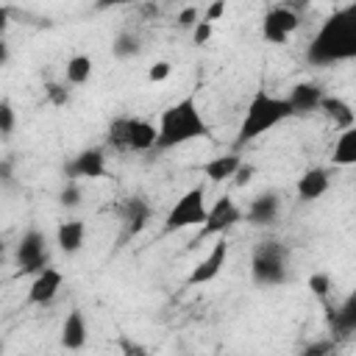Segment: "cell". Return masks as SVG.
Wrapping results in <instances>:
<instances>
[{"label":"cell","mask_w":356,"mask_h":356,"mask_svg":"<svg viewBox=\"0 0 356 356\" xmlns=\"http://www.w3.org/2000/svg\"><path fill=\"white\" fill-rule=\"evenodd\" d=\"M289 117H292V108H289L286 97H275V95H267L264 89H259L245 108V117L236 131V145L242 147V145L259 139L261 134L273 131L275 125H281Z\"/></svg>","instance_id":"3"},{"label":"cell","mask_w":356,"mask_h":356,"mask_svg":"<svg viewBox=\"0 0 356 356\" xmlns=\"http://www.w3.org/2000/svg\"><path fill=\"white\" fill-rule=\"evenodd\" d=\"M222 11H225V3H222V0H217V3H211V6L206 8L203 19H206V22H214V19H220V17H222Z\"/></svg>","instance_id":"34"},{"label":"cell","mask_w":356,"mask_h":356,"mask_svg":"<svg viewBox=\"0 0 356 356\" xmlns=\"http://www.w3.org/2000/svg\"><path fill=\"white\" fill-rule=\"evenodd\" d=\"M325 325H328V337L337 345L356 337V289L339 306L325 303Z\"/></svg>","instance_id":"9"},{"label":"cell","mask_w":356,"mask_h":356,"mask_svg":"<svg viewBox=\"0 0 356 356\" xmlns=\"http://www.w3.org/2000/svg\"><path fill=\"white\" fill-rule=\"evenodd\" d=\"M92 70H95L92 58H89V56H83V53H78V56L67 58V67H64V81H67L70 86H83V83L92 78Z\"/></svg>","instance_id":"23"},{"label":"cell","mask_w":356,"mask_h":356,"mask_svg":"<svg viewBox=\"0 0 356 356\" xmlns=\"http://www.w3.org/2000/svg\"><path fill=\"white\" fill-rule=\"evenodd\" d=\"M67 181H97L106 175V147H86L81 153H75L67 167H64Z\"/></svg>","instance_id":"11"},{"label":"cell","mask_w":356,"mask_h":356,"mask_svg":"<svg viewBox=\"0 0 356 356\" xmlns=\"http://www.w3.org/2000/svg\"><path fill=\"white\" fill-rule=\"evenodd\" d=\"M209 217V203H206V189L203 186H192L186 189L175 203L172 209L167 211L164 217V234H175V231H184V228H200Z\"/></svg>","instance_id":"6"},{"label":"cell","mask_w":356,"mask_h":356,"mask_svg":"<svg viewBox=\"0 0 356 356\" xmlns=\"http://www.w3.org/2000/svg\"><path fill=\"white\" fill-rule=\"evenodd\" d=\"M337 348H339V345H337L331 337H325V339H314V342H309V345L300 350V356H334Z\"/></svg>","instance_id":"30"},{"label":"cell","mask_w":356,"mask_h":356,"mask_svg":"<svg viewBox=\"0 0 356 356\" xmlns=\"http://www.w3.org/2000/svg\"><path fill=\"white\" fill-rule=\"evenodd\" d=\"M225 261H228V242L220 236V239L214 242V248L206 253V259H200V261L192 267V273H189L186 284H189V286H200V284L214 281V278L222 273Z\"/></svg>","instance_id":"13"},{"label":"cell","mask_w":356,"mask_h":356,"mask_svg":"<svg viewBox=\"0 0 356 356\" xmlns=\"http://www.w3.org/2000/svg\"><path fill=\"white\" fill-rule=\"evenodd\" d=\"M6 61H8V44L0 42V64H6Z\"/></svg>","instance_id":"36"},{"label":"cell","mask_w":356,"mask_h":356,"mask_svg":"<svg viewBox=\"0 0 356 356\" xmlns=\"http://www.w3.org/2000/svg\"><path fill=\"white\" fill-rule=\"evenodd\" d=\"M61 348L64 350H81L83 345H86V339H89V328H86V317H83V312L81 309H72L67 317H64V323H61Z\"/></svg>","instance_id":"18"},{"label":"cell","mask_w":356,"mask_h":356,"mask_svg":"<svg viewBox=\"0 0 356 356\" xmlns=\"http://www.w3.org/2000/svg\"><path fill=\"white\" fill-rule=\"evenodd\" d=\"M242 220H245V211L236 206V200H234L231 195H222V197L214 200V206H209V217H206V222L200 225V231L195 234L192 245H197V242H203V239H211V236H222V234H228L234 225H239Z\"/></svg>","instance_id":"8"},{"label":"cell","mask_w":356,"mask_h":356,"mask_svg":"<svg viewBox=\"0 0 356 356\" xmlns=\"http://www.w3.org/2000/svg\"><path fill=\"white\" fill-rule=\"evenodd\" d=\"M83 239H86L83 220H64V222H58V228H56V245H58V250L64 256H75L83 248Z\"/></svg>","instance_id":"19"},{"label":"cell","mask_w":356,"mask_h":356,"mask_svg":"<svg viewBox=\"0 0 356 356\" xmlns=\"http://www.w3.org/2000/svg\"><path fill=\"white\" fill-rule=\"evenodd\" d=\"M323 97H325V92H323L320 83H314V81H300V83H295V86L289 89L286 103H289V108H292V117H306V114H312V111H320Z\"/></svg>","instance_id":"14"},{"label":"cell","mask_w":356,"mask_h":356,"mask_svg":"<svg viewBox=\"0 0 356 356\" xmlns=\"http://www.w3.org/2000/svg\"><path fill=\"white\" fill-rule=\"evenodd\" d=\"M289 250L284 242L278 239H264L253 248L250 256V278L259 286H281L289 278V267H286Z\"/></svg>","instance_id":"5"},{"label":"cell","mask_w":356,"mask_h":356,"mask_svg":"<svg viewBox=\"0 0 356 356\" xmlns=\"http://www.w3.org/2000/svg\"><path fill=\"white\" fill-rule=\"evenodd\" d=\"M211 134L209 122L203 120L195 97H181L178 103L167 106L159 117V142L156 150H170L178 145H186L192 139H206Z\"/></svg>","instance_id":"2"},{"label":"cell","mask_w":356,"mask_h":356,"mask_svg":"<svg viewBox=\"0 0 356 356\" xmlns=\"http://www.w3.org/2000/svg\"><path fill=\"white\" fill-rule=\"evenodd\" d=\"M14 125H17V114H14V106H11V100H0V134H3V139H8L11 134H14Z\"/></svg>","instance_id":"27"},{"label":"cell","mask_w":356,"mask_h":356,"mask_svg":"<svg viewBox=\"0 0 356 356\" xmlns=\"http://www.w3.org/2000/svg\"><path fill=\"white\" fill-rule=\"evenodd\" d=\"M242 164H245V161H242L236 153H228V156H217V159H211V161L200 164V172H203L209 181L220 184V181L234 178V175L239 172V167H242Z\"/></svg>","instance_id":"21"},{"label":"cell","mask_w":356,"mask_h":356,"mask_svg":"<svg viewBox=\"0 0 356 356\" xmlns=\"http://www.w3.org/2000/svg\"><path fill=\"white\" fill-rule=\"evenodd\" d=\"M117 214H120V222H122V236H120V242H128L131 236H136L139 231H145V225H147L150 217H153V209H150V203H147L142 195H131V197H125V200L117 206Z\"/></svg>","instance_id":"12"},{"label":"cell","mask_w":356,"mask_h":356,"mask_svg":"<svg viewBox=\"0 0 356 356\" xmlns=\"http://www.w3.org/2000/svg\"><path fill=\"white\" fill-rule=\"evenodd\" d=\"M253 172H256V170H253V164H242V167H239V172L234 175V184H236V186H245V184L253 178Z\"/></svg>","instance_id":"35"},{"label":"cell","mask_w":356,"mask_h":356,"mask_svg":"<svg viewBox=\"0 0 356 356\" xmlns=\"http://www.w3.org/2000/svg\"><path fill=\"white\" fill-rule=\"evenodd\" d=\"M320 111L328 117V122H334L337 131H348L350 125H356V114H353V108H350L342 97H337V95H325Z\"/></svg>","instance_id":"20"},{"label":"cell","mask_w":356,"mask_h":356,"mask_svg":"<svg viewBox=\"0 0 356 356\" xmlns=\"http://www.w3.org/2000/svg\"><path fill=\"white\" fill-rule=\"evenodd\" d=\"M44 100H47L50 106H67V103H70V89H67V83L47 81V83H44Z\"/></svg>","instance_id":"26"},{"label":"cell","mask_w":356,"mask_h":356,"mask_svg":"<svg viewBox=\"0 0 356 356\" xmlns=\"http://www.w3.org/2000/svg\"><path fill=\"white\" fill-rule=\"evenodd\" d=\"M331 161L337 167H356V125H350L348 131H339L331 147Z\"/></svg>","instance_id":"22"},{"label":"cell","mask_w":356,"mask_h":356,"mask_svg":"<svg viewBox=\"0 0 356 356\" xmlns=\"http://www.w3.org/2000/svg\"><path fill=\"white\" fill-rule=\"evenodd\" d=\"M209 39H211V22L200 19V22L195 25V31H192V42H195V44H206Z\"/></svg>","instance_id":"33"},{"label":"cell","mask_w":356,"mask_h":356,"mask_svg":"<svg viewBox=\"0 0 356 356\" xmlns=\"http://www.w3.org/2000/svg\"><path fill=\"white\" fill-rule=\"evenodd\" d=\"M300 25L295 6H273L261 19V39L270 44H284Z\"/></svg>","instance_id":"10"},{"label":"cell","mask_w":356,"mask_h":356,"mask_svg":"<svg viewBox=\"0 0 356 356\" xmlns=\"http://www.w3.org/2000/svg\"><path fill=\"white\" fill-rule=\"evenodd\" d=\"M117 348H120V356H153L150 348H145L142 342L131 339L128 334H120L117 337Z\"/></svg>","instance_id":"29"},{"label":"cell","mask_w":356,"mask_h":356,"mask_svg":"<svg viewBox=\"0 0 356 356\" xmlns=\"http://www.w3.org/2000/svg\"><path fill=\"white\" fill-rule=\"evenodd\" d=\"M64 284V273L58 267H44L39 275H33L31 286H28V303L31 306H47L56 300L58 289Z\"/></svg>","instance_id":"15"},{"label":"cell","mask_w":356,"mask_h":356,"mask_svg":"<svg viewBox=\"0 0 356 356\" xmlns=\"http://www.w3.org/2000/svg\"><path fill=\"white\" fill-rule=\"evenodd\" d=\"M309 289H312V295L325 306V303H328V295H331V275H328V273H312V275H309Z\"/></svg>","instance_id":"25"},{"label":"cell","mask_w":356,"mask_h":356,"mask_svg":"<svg viewBox=\"0 0 356 356\" xmlns=\"http://www.w3.org/2000/svg\"><path fill=\"white\" fill-rule=\"evenodd\" d=\"M81 197H83V192H81L78 181H67V184L61 186V192H58V203H61L64 209H75V206H81Z\"/></svg>","instance_id":"28"},{"label":"cell","mask_w":356,"mask_h":356,"mask_svg":"<svg viewBox=\"0 0 356 356\" xmlns=\"http://www.w3.org/2000/svg\"><path fill=\"white\" fill-rule=\"evenodd\" d=\"M200 19H203V17H200L197 6H186V8H181V14H178V28H184V31H195V25H197Z\"/></svg>","instance_id":"31"},{"label":"cell","mask_w":356,"mask_h":356,"mask_svg":"<svg viewBox=\"0 0 356 356\" xmlns=\"http://www.w3.org/2000/svg\"><path fill=\"white\" fill-rule=\"evenodd\" d=\"M328 186H331V172H328L325 167H312V170H306V172L298 178L295 192H298L300 200L312 203V200H320V197L328 192Z\"/></svg>","instance_id":"17"},{"label":"cell","mask_w":356,"mask_h":356,"mask_svg":"<svg viewBox=\"0 0 356 356\" xmlns=\"http://www.w3.org/2000/svg\"><path fill=\"white\" fill-rule=\"evenodd\" d=\"M139 50H142V42H139V36L134 31H120L114 36V42H111V56L120 58V61L139 56Z\"/></svg>","instance_id":"24"},{"label":"cell","mask_w":356,"mask_h":356,"mask_svg":"<svg viewBox=\"0 0 356 356\" xmlns=\"http://www.w3.org/2000/svg\"><path fill=\"white\" fill-rule=\"evenodd\" d=\"M281 214V197L278 192H261L256 195L248 209H245V222L256 225V228H264V225H273Z\"/></svg>","instance_id":"16"},{"label":"cell","mask_w":356,"mask_h":356,"mask_svg":"<svg viewBox=\"0 0 356 356\" xmlns=\"http://www.w3.org/2000/svg\"><path fill=\"white\" fill-rule=\"evenodd\" d=\"M306 58L314 67H328L356 58V3L334 8L320 22L314 39L309 42Z\"/></svg>","instance_id":"1"},{"label":"cell","mask_w":356,"mask_h":356,"mask_svg":"<svg viewBox=\"0 0 356 356\" xmlns=\"http://www.w3.org/2000/svg\"><path fill=\"white\" fill-rule=\"evenodd\" d=\"M156 142H159V125L142 117H114L106 128V145L111 150L145 153V150H153Z\"/></svg>","instance_id":"4"},{"label":"cell","mask_w":356,"mask_h":356,"mask_svg":"<svg viewBox=\"0 0 356 356\" xmlns=\"http://www.w3.org/2000/svg\"><path fill=\"white\" fill-rule=\"evenodd\" d=\"M14 264L19 275H39L44 267H50V248L47 236L39 228H28L14 250Z\"/></svg>","instance_id":"7"},{"label":"cell","mask_w":356,"mask_h":356,"mask_svg":"<svg viewBox=\"0 0 356 356\" xmlns=\"http://www.w3.org/2000/svg\"><path fill=\"white\" fill-rule=\"evenodd\" d=\"M170 72H172L170 61H156V64H150L147 78H150L153 83H161V81H167V78H170Z\"/></svg>","instance_id":"32"}]
</instances>
